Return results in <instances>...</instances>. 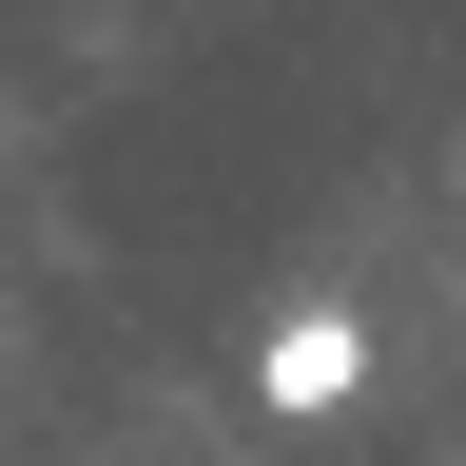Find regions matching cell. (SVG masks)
I'll return each instance as SVG.
<instances>
[{
    "instance_id": "2",
    "label": "cell",
    "mask_w": 466,
    "mask_h": 466,
    "mask_svg": "<svg viewBox=\"0 0 466 466\" xmlns=\"http://www.w3.org/2000/svg\"><path fill=\"white\" fill-rule=\"evenodd\" d=\"M447 195H466V137H447Z\"/></svg>"
},
{
    "instance_id": "1",
    "label": "cell",
    "mask_w": 466,
    "mask_h": 466,
    "mask_svg": "<svg viewBox=\"0 0 466 466\" xmlns=\"http://www.w3.org/2000/svg\"><path fill=\"white\" fill-rule=\"evenodd\" d=\"M350 389H370V330H350L330 291H311V311H272V350H253V408H272V428H330Z\"/></svg>"
}]
</instances>
